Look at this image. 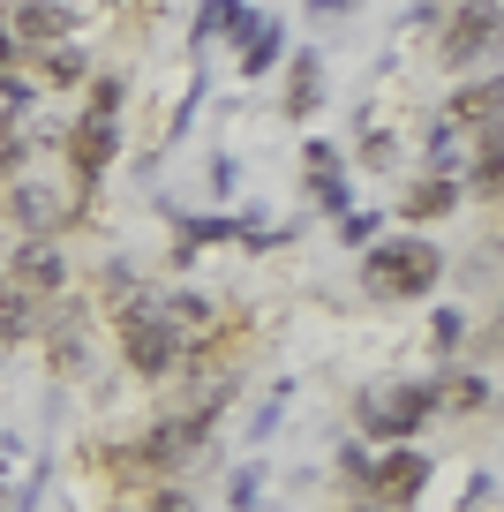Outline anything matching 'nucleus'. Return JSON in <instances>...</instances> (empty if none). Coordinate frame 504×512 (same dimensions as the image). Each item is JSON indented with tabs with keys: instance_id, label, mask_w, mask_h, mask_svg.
I'll list each match as a JSON object with an SVG mask.
<instances>
[{
	"instance_id": "nucleus-1",
	"label": "nucleus",
	"mask_w": 504,
	"mask_h": 512,
	"mask_svg": "<svg viewBox=\"0 0 504 512\" xmlns=\"http://www.w3.org/2000/svg\"><path fill=\"white\" fill-rule=\"evenodd\" d=\"M437 272H444V256H437V241H422V234H377L362 249V287L377 294V302L429 294V287H437Z\"/></svg>"
},
{
	"instance_id": "nucleus-2",
	"label": "nucleus",
	"mask_w": 504,
	"mask_h": 512,
	"mask_svg": "<svg viewBox=\"0 0 504 512\" xmlns=\"http://www.w3.org/2000/svg\"><path fill=\"white\" fill-rule=\"evenodd\" d=\"M429 415H437L429 384H384V392H362V400H354V430H362L369 445H414Z\"/></svg>"
},
{
	"instance_id": "nucleus-3",
	"label": "nucleus",
	"mask_w": 504,
	"mask_h": 512,
	"mask_svg": "<svg viewBox=\"0 0 504 512\" xmlns=\"http://www.w3.org/2000/svg\"><path fill=\"white\" fill-rule=\"evenodd\" d=\"M8 219H16L31 241H53L68 219H76V196H68V174H38V166H23V174L8 181Z\"/></svg>"
},
{
	"instance_id": "nucleus-4",
	"label": "nucleus",
	"mask_w": 504,
	"mask_h": 512,
	"mask_svg": "<svg viewBox=\"0 0 504 512\" xmlns=\"http://www.w3.org/2000/svg\"><path fill=\"white\" fill-rule=\"evenodd\" d=\"M121 362L136 369V377H174V369H189L196 354L181 347V332H174V324H166L151 302H143L136 317H121Z\"/></svg>"
},
{
	"instance_id": "nucleus-5",
	"label": "nucleus",
	"mask_w": 504,
	"mask_h": 512,
	"mask_svg": "<svg viewBox=\"0 0 504 512\" xmlns=\"http://www.w3.org/2000/svg\"><path fill=\"white\" fill-rule=\"evenodd\" d=\"M422 490H429V452H414V445H384V452H369V475H362V497H369V505L407 512Z\"/></svg>"
},
{
	"instance_id": "nucleus-6",
	"label": "nucleus",
	"mask_w": 504,
	"mask_h": 512,
	"mask_svg": "<svg viewBox=\"0 0 504 512\" xmlns=\"http://www.w3.org/2000/svg\"><path fill=\"white\" fill-rule=\"evenodd\" d=\"M444 68H497V0H467L452 23H444V46H437Z\"/></svg>"
},
{
	"instance_id": "nucleus-7",
	"label": "nucleus",
	"mask_w": 504,
	"mask_h": 512,
	"mask_svg": "<svg viewBox=\"0 0 504 512\" xmlns=\"http://www.w3.org/2000/svg\"><path fill=\"white\" fill-rule=\"evenodd\" d=\"M0 279H16L31 302H53V294H68V249L61 241H16Z\"/></svg>"
},
{
	"instance_id": "nucleus-8",
	"label": "nucleus",
	"mask_w": 504,
	"mask_h": 512,
	"mask_svg": "<svg viewBox=\"0 0 504 512\" xmlns=\"http://www.w3.org/2000/svg\"><path fill=\"white\" fill-rule=\"evenodd\" d=\"M0 31L16 38L23 53H46L68 38V8L61 0H16V8H0Z\"/></svg>"
},
{
	"instance_id": "nucleus-9",
	"label": "nucleus",
	"mask_w": 504,
	"mask_h": 512,
	"mask_svg": "<svg viewBox=\"0 0 504 512\" xmlns=\"http://www.w3.org/2000/svg\"><path fill=\"white\" fill-rule=\"evenodd\" d=\"M113 159H121V121H106V113H83V121L68 128V166H76V181H98Z\"/></svg>"
},
{
	"instance_id": "nucleus-10",
	"label": "nucleus",
	"mask_w": 504,
	"mask_h": 512,
	"mask_svg": "<svg viewBox=\"0 0 504 512\" xmlns=\"http://www.w3.org/2000/svg\"><path fill=\"white\" fill-rule=\"evenodd\" d=\"M429 400H437L444 415H482V407H497V384H489L482 369H452V377L429 384Z\"/></svg>"
},
{
	"instance_id": "nucleus-11",
	"label": "nucleus",
	"mask_w": 504,
	"mask_h": 512,
	"mask_svg": "<svg viewBox=\"0 0 504 512\" xmlns=\"http://www.w3.org/2000/svg\"><path fill=\"white\" fill-rule=\"evenodd\" d=\"M234 53H241L249 76H264V68L279 61V16H249V8H241L234 16Z\"/></svg>"
},
{
	"instance_id": "nucleus-12",
	"label": "nucleus",
	"mask_w": 504,
	"mask_h": 512,
	"mask_svg": "<svg viewBox=\"0 0 504 512\" xmlns=\"http://www.w3.org/2000/svg\"><path fill=\"white\" fill-rule=\"evenodd\" d=\"M46 324V339H53V369H83L91 362V347H83V309H53V317H38Z\"/></svg>"
},
{
	"instance_id": "nucleus-13",
	"label": "nucleus",
	"mask_w": 504,
	"mask_h": 512,
	"mask_svg": "<svg viewBox=\"0 0 504 512\" xmlns=\"http://www.w3.org/2000/svg\"><path fill=\"white\" fill-rule=\"evenodd\" d=\"M38 317H46V309H38L31 294L16 287V279H0V354L16 347V339H31V332H38Z\"/></svg>"
},
{
	"instance_id": "nucleus-14",
	"label": "nucleus",
	"mask_w": 504,
	"mask_h": 512,
	"mask_svg": "<svg viewBox=\"0 0 504 512\" xmlns=\"http://www.w3.org/2000/svg\"><path fill=\"white\" fill-rule=\"evenodd\" d=\"M98 287H106V302H113V317H136L143 302H151V287H143L136 279V264H128V256H113L106 272H98Z\"/></svg>"
},
{
	"instance_id": "nucleus-15",
	"label": "nucleus",
	"mask_w": 504,
	"mask_h": 512,
	"mask_svg": "<svg viewBox=\"0 0 504 512\" xmlns=\"http://www.w3.org/2000/svg\"><path fill=\"white\" fill-rule=\"evenodd\" d=\"M452 128H497V68L452 98Z\"/></svg>"
},
{
	"instance_id": "nucleus-16",
	"label": "nucleus",
	"mask_w": 504,
	"mask_h": 512,
	"mask_svg": "<svg viewBox=\"0 0 504 512\" xmlns=\"http://www.w3.org/2000/svg\"><path fill=\"white\" fill-rule=\"evenodd\" d=\"M459 204V181H414V196H407V219H444V211Z\"/></svg>"
},
{
	"instance_id": "nucleus-17",
	"label": "nucleus",
	"mask_w": 504,
	"mask_h": 512,
	"mask_svg": "<svg viewBox=\"0 0 504 512\" xmlns=\"http://www.w3.org/2000/svg\"><path fill=\"white\" fill-rule=\"evenodd\" d=\"M46 76L53 83H83L91 76V53H83L76 38H61V46H46Z\"/></svg>"
},
{
	"instance_id": "nucleus-18",
	"label": "nucleus",
	"mask_w": 504,
	"mask_h": 512,
	"mask_svg": "<svg viewBox=\"0 0 504 512\" xmlns=\"http://www.w3.org/2000/svg\"><path fill=\"white\" fill-rule=\"evenodd\" d=\"M234 16H241V0H204V16L189 23V46H211L219 31H234Z\"/></svg>"
},
{
	"instance_id": "nucleus-19",
	"label": "nucleus",
	"mask_w": 504,
	"mask_h": 512,
	"mask_svg": "<svg viewBox=\"0 0 504 512\" xmlns=\"http://www.w3.org/2000/svg\"><path fill=\"white\" fill-rule=\"evenodd\" d=\"M309 196H316L324 211H339V219L354 211V189H347V174H309Z\"/></svg>"
},
{
	"instance_id": "nucleus-20",
	"label": "nucleus",
	"mask_w": 504,
	"mask_h": 512,
	"mask_svg": "<svg viewBox=\"0 0 504 512\" xmlns=\"http://www.w3.org/2000/svg\"><path fill=\"white\" fill-rule=\"evenodd\" d=\"M256 497H264V467H234V482H226V505H234V512H256Z\"/></svg>"
},
{
	"instance_id": "nucleus-21",
	"label": "nucleus",
	"mask_w": 504,
	"mask_h": 512,
	"mask_svg": "<svg viewBox=\"0 0 504 512\" xmlns=\"http://www.w3.org/2000/svg\"><path fill=\"white\" fill-rule=\"evenodd\" d=\"M121 98H128L121 76H98V83H91V106H83V113H106V121H121Z\"/></svg>"
},
{
	"instance_id": "nucleus-22",
	"label": "nucleus",
	"mask_w": 504,
	"mask_h": 512,
	"mask_svg": "<svg viewBox=\"0 0 504 512\" xmlns=\"http://www.w3.org/2000/svg\"><path fill=\"white\" fill-rule=\"evenodd\" d=\"M294 113H309L316 106V53H294V98H286Z\"/></svg>"
},
{
	"instance_id": "nucleus-23",
	"label": "nucleus",
	"mask_w": 504,
	"mask_h": 512,
	"mask_svg": "<svg viewBox=\"0 0 504 512\" xmlns=\"http://www.w3.org/2000/svg\"><path fill=\"white\" fill-rule=\"evenodd\" d=\"M377 211H347V219H339V241H347V249H369V241H377Z\"/></svg>"
},
{
	"instance_id": "nucleus-24",
	"label": "nucleus",
	"mask_w": 504,
	"mask_h": 512,
	"mask_svg": "<svg viewBox=\"0 0 504 512\" xmlns=\"http://www.w3.org/2000/svg\"><path fill=\"white\" fill-rule=\"evenodd\" d=\"M429 339H437V354H452L459 339H467V317H459V309H437V317H429Z\"/></svg>"
},
{
	"instance_id": "nucleus-25",
	"label": "nucleus",
	"mask_w": 504,
	"mask_h": 512,
	"mask_svg": "<svg viewBox=\"0 0 504 512\" xmlns=\"http://www.w3.org/2000/svg\"><path fill=\"white\" fill-rule=\"evenodd\" d=\"M16 174H23V136L0 121V181H16Z\"/></svg>"
},
{
	"instance_id": "nucleus-26",
	"label": "nucleus",
	"mask_w": 504,
	"mask_h": 512,
	"mask_svg": "<svg viewBox=\"0 0 504 512\" xmlns=\"http://www.w3.org/2000/svg\"><path fill=\"white\" fill-rule=\"evenodd\" d=\"M339 475L362 490V475H369V445H362V437H354V445H339Z\"/></svg>"
},
{
	"instance_id": "nucleus-27",
	"label": "nucleus",
	"mask_w": 504,
	"mask_h": 512,
	"mask_svg": "<svg viewBox=\"0 0 504 512\" xmlns=\"http://www.w3.org/2000/svg\"><path fill=\"white\" fill-rule=\"evenodd\" d=\"M279 415H286V384H279V392H271V400H264V407H256V422H249V437H271V430H279Z\"/></svg>"
},
{
	"instance_id": "nucleus-28",
	"label": "nucleus",
	"mask_w": 504,
	"mask_h": 512,
	"mask_svg": "<svg viewBox=\"0 0 504 512\" xmlns=\"http://www.w3.org/2000/svg\"><path fill=\"white\" fill-rule=\"evenodd\" d=\"M309 8L316 16H339V8H354V0H309Z\"/></svg>"
},
{
	"instance_id": "nucleus-29",
	"label": "nucleus",
	"mask_w": 504,
	"mask_h": 512,
	"mask_svg": "<svg viewBox=\"0 0 504 512\" xmlns=\"http://www.w3.org/2000/svg\"><path fill=\"white\" fill-rule=\"evenodd\" d=\"M354 512H392V505H369V497H362V505H354Z\"/></svg>"
}]
</instances>
